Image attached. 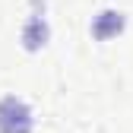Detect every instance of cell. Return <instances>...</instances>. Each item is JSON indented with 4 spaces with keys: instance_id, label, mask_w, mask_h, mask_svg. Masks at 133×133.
Returning <instances> with one entry per match:
<instances>
[{
    "instance_id": "obj_1",
    "label": "cell",
    "mask_w": 133,
    "mask_h": 133,
    "mask_svg": "<svg viewBox=\"0 0 133 133\" xmlns=\"http://www.w3.org/2000/svg\"><path fill=\"white\" fill-rule=\"evenodd\" d=\"M0 133H32V111L19 98H0Z\"/></svg>"
},
{
    "instance_id": "obj_2",
    "label": "cell",
    "mask_w": 133,
    "mask_h": 133,
    "mask_svg": "<svg viewBox=\"0 0 133 133\" xmlns=\"http://www.w3.org/2000/svg\"><path fill=\"white\" fill-rule=\"evenodd\" d=\"M124 29V19H121V13H102V16H98V19H95V25H92V35L95 38H111V35H117V32Z\"/></svg>"
},
{
    "instance_id": "obj_3",
    "label": "cell",
    "mask_w": 133,
    "mask_h": 133,
    "mask_svg": "<svg viewBox=\"0 0 133 133\" xmlns=\"http://www.w3.org/2000/svg\"><path fill=\"white\" fill-rule=\"evenodd\" d=\"M44 38H48V29H44V19H38V13L29 19V29L22 32V41H25V48L29 51H35V48H41L44 44Z\"/></svg>"
}]
</instances>
